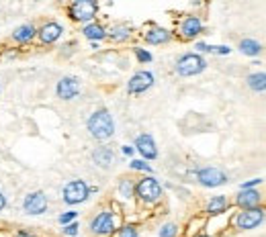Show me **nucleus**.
Masks as SVG:
<instances>
[{"label":"nucleus","mask_w":266,"mask_h":237,"mask_svg":"<svg viewBox=\"0 0 266 237\" xmlns=\"http://www.w3.org/2000/svg\"><path fill=\"white\" fill-rule=\"evenodd\" d=\"M17 237H35V235H31V233H25V231H21V233H17Z\"/></svg>","instance_id":"f704fd0d"},{"label":"nucleus","mask_w":266,"mask_h":237,"mask_svg":"<svg viewBox=\"0 0 266 237\" xmlns=\"http://www.w3.org/2000/svg\"><path fill=\"white\" fill-rule=\"evenodd\" d=\"M115 229V217L111 211H103V213H98L92 223H90V231L98 237H109Z\"/></svg>","instance_id":"423d86ee"},{"label":"nucleus","mask_w":266,"mask_h":237,"mask_svg":"<svg viewBox=\"0 0 266 237\" xmlns=\"http://www.w3.org/2000/svg\"><path fill=\"white\" fill-rule=\"evenodd\" d=\"M260 182H262L260 178H254V180H250V182H244V184H242V188H254V186H256V184H260Z\"/></svg>","instance_id":"2f4dec72"},{"label":"nucleus","mask_w":266,"mask_h":237,"mask_svg":"<svg viewBox=\"0 0 266 237\" xmlns=\"http://www.w3.org/2000/svg\"><path fill=\"white\" fill-rule=\"evenodd\" d=\"M196 49L201 51H209V53H219V55H228L231 49L225 45H207V43H196Z\"/></svg>","instance_id":"b1692460"},{"label":"nucleus","mask_w":266,"mask_h":237,"mask_svg":"<svg viewBox=\"0 0 266 237\" xmlns=\"http://www.w3.org/2000/svg\"><path fill=\"white\" fill-rule=\"evenodd\" d=\"M205 66H207V62H205L201 55L186 53V55H182L178 59V62H176V72H178L180 76H184V78H189V76L201 74L205 70Z\"/></svg>","instance_id":"7ed1b4c3"},{"label":"nucleus","mask_w":266,"mask_h":237,"mask_svg":"<svg viewBox=\"0 0 266 237\" xmlns=\"http://www.w3.org/2000/svg\"><path fill=\"white\" fill-rule=\"evenodd\" d=\"M96 11H98V6H96L94 0H76L70 8V17L74 21L86 23V21H92L96 17Z\"/></svg>","instance_id":"39448f33"},{"label":"nucleus","mask_w":266,"mask_h":237,"mask_svg":"<svg viewBox=\"0 0 266 237\" xmlns=\"http://www.w3.org/2000/svg\"><path fill=\"white\" fill-rule=\"evenodd\" d=\"M76 211H68V213H64V215H60V223L62 225H68V223H72V221H76Z\"/></svg>","instance_id":"c756f323"},{"label":"nucleus","mask_w":266,"mask_h":237,"mask_svg":"<svg viewBox=\"0 0 266 237\" xmlns=\"http://www.w3.org/2000/svg\"><path fill=\"white\" fill-rule=\"evenodd\" d=\"M64 233H66V235H70V237H72V235H78V223H76V221L68 223V225H66V229H64Z\"/></svg>","instance_id":"7c9ffc66"},{"label":"nucleus","mask_w":266,"mask_h":237,"mask_svg":"<svg viewBox=\"0 0 266 237\" xmlns=\"http://www.w3.org/2000/svg\"><path fill=\"white\" fill-rule=\"evenodd\" d=\"M88 199V186L82 180H72L64 188V201L68 204H80Z\"/></svg>","instance_id":"0eeeda50"},{"label":"nucleus","mask_w":266,"mask_h":237,"mask_svg":"<svg viewBox=\"0 0 266 237\" xmlns=\"http://www.w3.org/2000/svg\"><path fill=\"white\" fill-rule=\"evenodd\" d=\"M88 131L94 139H109V137L115 133V123H113V117L109 115V111H96L90 118H88Z\"/></svg>","instance_id":"f257e3e1"},{"label":"nucleus","mask_w":266,"mask_h":237,"mask_svg":"<svg viewBox=\"0 0 266 237\" xmlns=\"http://www.w3.org/2000/svg\"><path fill=\"white\" fill-rule=\"evenodd\" d=\"M196 178H199V182L207 186V188H217V186L225 184V180H228L225 172H221L219 168H203L196 174Z\"/></svg>","instance_id":"6e6552de"},{"label":"nucleus","mask_w":266,"mask_h":237,"mask_svg":"<svg viewBox=\"0 0 266 237\" xmlns=\"http://www.w3.org/2000/svg\"><path fill=\"white\" fill-rule=\"evenodd\" d=\"M246 82H248V88L254 92H264L266 90V74L264 72L250 74L248 78H246Z\"/></svg>","instance_id":"6ab92c4d"},{"label":"nucleus","mask_w":266,"mask_h":237,"mask_svg":"<svg viewBox=\"0 0 266 237\" xmlns=\"http://www.w3.org/2000/svg\"><path fill=\"white\" fill-rule=\"evenodd\" d=\"M135 150L140 152L145 160H154L158 157V150H156V143L152 139V135H140L135 139Z\"/></svg>","instance_id":"f8f14e48"},{"label":"nucleus","mask_w":266,"mask_h":237,"mask_svg":"<svg viewBox=\"0 0 266 237\" xmlns=\"http://www.w3.org/2000/svg\"><path fill=\"white\" fill-rule=\"evenodd\" d=\"M39 39H41L43 43H53V41H57L60 39V35H62V25H57V23H47V25H43L41 29H39Z\"/></svg>","instance_id":"2eb2a0df"},{"label":"nucleus","mask_w":266,"mask_h":237,"mask_svg":"<svg viewBox=\"0 0 266 237\" xmlns=\"http://www.w3.org/2000/svg\"><path fill=\"white\" fill-rule=\"evenodd\" d=\"M123 153H127V155H131V153H133V147H129V145H125V147H123Z\"/></svg>","instance_id":"72a5a7b5"},{"label":"nucleus","mask_w":266,"mask_h":237,"mask_svg":"<svg viewBox=\"0 0 266 237\" xmlns=\"http://www.w3.org/2000/svg\"><path fill=\"white\" fill-rule=\"evenodd\" d=\"M240 51L246 53V55H258L262 51V45L254 39H242L240 41Z\"/></svg>","instance_id":"412c9836"},{"label":"nucleus","mask_w":266,"mask_h":237,"mask_svg":"<svg viewBox=\"0 0 266 237\" xmlns=\"http://www.w3.org/2000/svg\"><path fill=\"white\" fill-rule=\"evenodd\" d=\"M55 92H57V98H62V101H72L74 96L80 94V82L76 78H62L57 82Z\"/></svg>","instance_id":"9d476101"},{"label":"nucleus","mask_w":266,"mask_h":237,"mask_svg":"<svg viewBox=\"0 0 266 237\" xmlns=\"http://www.w3.org/2000/svg\"><path fill=\"white\" fill-rule=\"evenodd\" d=\"M176 233H178V227L174 223H166L160 229V237H176Z\"/></svg>","instance_id":"a878e982"},{"label":"nucleus","mask_w":266,"mask_h":237,"mask_svg":"<svg viewBox=\"0 0 266 237\" xmlns=\"http://www.w3.org/2000/svg\"><path fill=\"white\" fill-rule=\"evenodd\" d=\"M119 192L123 199H131V192H133V186H131V180L129 178H123L121 184H119Z\"/></svg>","instance_id":"393cba45"},{"label":"nucleus","mask_w":266,"mask_h":237,"mask_svg":"<svg viewBox=\"0 0 266 237\" xmlns=\"http://www.w3.org/2000/svg\"><path fill=\"white\" fill-rule=\"evenodd\" d=\"M135 192H137V196H140L143 203H158L162 199V186L152 176L142 178V180L137 182V186H135Z\"/></svg>","instance_id":"f03ea898"},{"label":"nucleus","mask_w":266,"mask_h":237,"mask_svg":"<svg viewBox=\"0 0 266 237\" xmlns=\"http://www.w3.org/2000/svg\"><path fill=\"white\" fill-rule=\"evenodd\" d=\"M4 206H6V199H4V194H2V192H0V211H2V209H4Z\"/></svg>","instance_id":"473e14b6"},{"label":"nucleus","mask_w":266,"mask_h":237,"mask_svg":"<svg viewBox=\"0 0 266 237\" xmlns=\"http://www.w3.org/2000/svg\"><path fill=\"white\" fill-rule=\"evenodd\" d=\"M262 201V196L258 190L254 188H242V192L238 194V199H235V203H238V206H242V209H252V206H258Z\"/></svg>","instance_id":"ddd939ff"},{"label":"nucleus","mask_w":266,"mask_h":237,"mask_svg":"<svg viewBox=\"0 0 266 237\" xmlns=\"http://www.w3.org/2000/svg\"><path fill=\"white\" fill-rule=\"evenodd\" d=\"M23 209H25V213H29V215H41V213H45V209H47L45 194H43V192L29 194L27 199H25V203H23Z\"/></svg>","instance_id":"9b49d317"},{"label":"nucleus","mask_w":266,"mask_h":237,"mask_svg":"<svg viewBox=\"0 0 266 237\" xmlns=\"http://www.w3.org/2000/svg\"><path fill=\"white\" fill-rule=\"evenodd\" d=\"M201 31H203V25L196 17H186L180 25V33L184 39H195Z\"/></svg>","instance_id":"4468645a"},{"label":"nucleus","mask_w":266,"mask_h":237,"mask_svg":"<svg viewBox=\"0 0 266 237\" xmlns=\"http://www.w3.org/2000/svg\"><path fill=\"white\" fill-rule=\"evenodd\" d=\"M119 237H137V229L133 225H125L119 229Z\"/></svg>","instance_id":"bb28decb"},{"label":"nucleus","mask_w":266,"mask_h":237,"mask_svg":"<svg viewBox=\"0 0 266 237\" xmlns=\"http://www.w3.org/2000/svg\"><path fill=\"white\" fill-rule=\"evenodd\" d=\"M225 209H228V199L225 196H213L209 204H207V213H211V215H219Z\"/></svg>","instance_id":"aec40b11"},{"label":"nucleus","mask_w":266,"mask_h":237,"mask_svg":"<svg viewBox=\"0 0 266 237\" xmlns=\"http://www.w3.org/2000/svg\"><path fill=\"white\" fill-rule=\"evenodd\" d=\"M82 33H84L88 39H90V41H98V39H105V37H106V31H105L101 25H96V23L86 25Z\"/></svg>","instance_id":"4be33fe9"},{"label":"nucleus","mask_w":266,"mask_h":237,"mask_svg":"<svg viewBox=\"0 0 266 237\" xmlns=\"http://www.w3.org/2000/svg\"><path fill=\"white\" fill-rule=\"evenodd\" d=\"M135 55H137V59H140V62H152V53L150 51H145V49H140V47H137L135 49Z\"/></svg>","instance_id":"cd10ccee"},{"label":"nucleus","mask_w":266,"mask_h":237,"mask_svg":"<svg viewBox=\"0 0 266 237\" xmlns=\"http://www.w3.org/2000/svg\"><path fill=\"white\" fill-rule=\"evenodd\" d=\"M145 41L150 45H160V43L170 41V33L162 27H156V29H150V31L145 33Z\"/></svg>","instance_id":"f3484780"},{"label":"nucleus","mask_w":266,"mask_h":237,"mask_svg":"<svg viewBox=\"0 0 266 237\" xmlns=\"http://www.w3.org/2000/svg\"><path fill=\"white\" fill-rule=\"evenodd\" d=\"M92 160L96 166L101 168H109L115 162V153L109 150V147H98V150L92 152Z\"/></svg>","instance_id":"dca6fc26"},{"label":"nucleus","mask_w":266,"mask_h":237,"mask_svg":"<svg viewBox=\"0 0 266 237\" xmlns=\"http://www.w3.org/2000/svg\"><path fill=\"white\" fill-rule=\"evenodd\" d=\"M129 35H131V29L127 25H117L109 31V37L113 41H125V39H129Z\"/></svg>","instance_id":"5701e85b"},{"label":"nucleus","mask_w":266,"mask_h":237,"mask_svg":"<svg viewBox=\"0 0 266 237\" xmlns=\"http://www.w3.org/2000/svg\"><path fill=\"white\" fill-rule=\"evenodd\" d=\"M201 237H207V235H201Z\"/></svg>","instance_id":"c9c22d12"},{"label":"nucleus","mask_w":266,"mask_h":237,"mask_svg":"<svg viewBox=\"0 0 266 237\" xmlns=\"http://www.w3.org/2000/svg\"><path fill=\"white\" fill-rule=\"evenodd\" d=\"M152 84H154V76L150 72H137L129 78V82H127V92L142 94L147 90V88H152Z\"/></svg>","instance_id":"1a4fd4ad"},{"label":"nucleus","mask_w":266,"mask_h":237,"mask_svg":"<svg viewBox=\"0 0 266 237\" xmlns=\"http://www.w3.org/2000/svg\"><path fill=\"white\" fill-rule=\"evenodd\" d=\"M131 168H133V170L152 172V166H150V164H145V162H142V160H133V162H131Z\"/></svg>","instance_id":"c85d7f7f"},{"label":"nucleus","mask_w":266,"mask_h":237,"mask_svg":"<svg viewBox=\"0 0 266 237\" xmlns=\"http://www.w3.org/2000/svg\"><path fill=\"white\" fill-rule=\"evenodd\" d=\"M266 219V213L258 206H252V209H244L238 217H235V227L242 231H250L254 227H258Z\"/></svg>","instance_id":"20e7f679"},{"label":"nucleus","mask_w":266,"mask_h":237,"mask_svg":"<svg viewBox=\"0 0 266 237\" xmlns=\"http://www.w3.org/2000/svg\"><path fill=\"white\" fill-rule=\"evenodd\" d=\"M35 35H37V31H35V27H33V25H21V27H17V29H15L13 39H15L17 43H29Z\"/></svg>","instance_id":"a211bd4d"}]
</instances>
